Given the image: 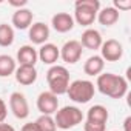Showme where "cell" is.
I'll return each mask as SVG.
<instances>
[{
	"mask_svg": "<svg viewBox=\"0 0 131 131\" xmlns=\"http://www.w3.org/2000/svg\"><path fill=\"white\" fill-rule=\"evenodd\" d=\"M94 93H96L94 83L90 80H83V79H77L71 82L67 90V94L76 103H88L94 97Z\"/></svg>",
	"mask_w": 131,
	"mask_h": 131,
	"instance_id": "cell-5",
	"label": "cell"
},
{
	"mask_svg": "<svg viewBox=\"0 0 131 131\" xmlns=\"http://www.w3.org/2000/svg\"><path fill=\"white\" fill-rule=\"evenodd\" d=\"M37 57L40 59V62H43L45 65H56V62L60 57V49L57 48V45L54 43H45L40 46V49L37 51Z\"/></svg>",
	"mask_w": 131,
	"mask_h": 131,
	"instance_id": "cell-12",
	"label": "cell"
},
{
	"mask_svg": "<svg viewBox=\"0 0 131 131\" xmlns=\"http://www.w3.org/2000/svg\"><path fill=\"white\" fill-rule=\"evenodd\" d=\"M9 108L13 111V114L23 120L29 116V105H28V100L25 97V94L19 93V91H14L11 96H9Z\"/></svg>",
	"mask_w": 131,
	"mask_h": 131,
	"instance_id": "cell-9",
	"label": "cell"
},
{
	"mask_svg": "<svg viewBox=\"0 0 131 131\" xmlns=\"http://www.w3.org/2000/svg\"><path fill=\"white\" fill-rule=\"evenodd\" d=\"M103 68H105V62L100 56H91L83 65V71L86 76H99L102 74Z\"/></svg>",
	"mask_w": 131,
	"mask_h": 131,
	"instance_id": "cell-17",
	"label": "cell"
},
{
	"mask_svg": "<svg viewBox=\"0 0 131 131\" xmlns=\"http://www.w3.org/2000/svg\"><path fill=\"white\" fill-rule=\"evenodd\" d=\"M17 70L16 67V60L8 56V54H2L0 56V77H9L11 74H14Z\"/></svg>",
	"mask_w": 131,
	"mask_h": 131,
	"instance_id": "cell-20",
	"label": "cell"
},
{
	"mask_svg": "<svg viewBox=\"0 0 131 131\" xmlns=\"http://www.w3.org/2000/svg\"><path fill=\"white\" fill-rule=\"evenodd\" d=\"M82 52H83V48L80 45L79 40H68L65 42V45L60 48V57L65 63H70V65H74L80 60L82 57Z\"/></svg>",
	"mask_w": 131,
	"mask_h": 131,
	"instance_id": "cell-7",
	"label": "cell"
},
{
	"mask_svg": "<svg viewBox=\"0 0 131 131\" xmlns=\"http://www.w3.org/2000/svg\"><path fill=\"white\" fill-rule=\"evenodd\" d=\"M100 11L99 0H77L74 3V22L82 26H90L97 19V13Z\"/></svg>",
	"mask_w": 131,
	"mask_h": 131,
	"instance_id": "cell-3",
	"label": "cell"
},
{
	"mask_svg": "<svg viewBox=\"0 0 131 131\" xmlns=\"http://www.w3.org/2000/svg\"><path fill=\"white\" fill-rule=\"evenodd\" d=\"M20 131H39V128H37V125L34 122H29V123H25Z\"/></svg>",
	"mask_w": 131,
	"mask_h": 131,
	"instance_id": "cell-27",
	"label": "cell"
},
{
	"mask_svg": "<svg viewBox=\"0 0 131 131\" xmlns=\"http://www.w3.org/2000/svg\"><path fill=\"white\" fill-rule=\"evenodd\" d=\"M114 9H117V11H128V9H131V0H114V6H113Z\"/></svg>",
	"mask_w": 131,
	"mask_h": 131,
	"instance_id": "cell-24",
	"label": "cell"
},
{
	"mask_svg": "<svg viewBox=\"0 0 131 131\" xmlns=\"http://www.w3.org/2000/svg\"><path fill=\"white\" fill-rule=\"evenodd\" d=\"M51 25L52 28L60 32V34H65V32H70L73 28H74V19L71 14L68 13H57L52 16L51 19Z\"/></svg>",
	"mask_w": 131,
	"mask_h": 131,
	"instance_id": "cell-11",
	"label": "cell"
},
{
	"mask_svg": "<svg viewBox=\"0 0 131 131\" xmlns=\"http://www.w3.org/2000/svg\"><path fill=\"white\" fill-rule=\"evenodd\" d=\"M37 110L43 116H52L59 110V99L51 91H43L37 97Z\"/></svg>",
	"mask_w": 131,
	"mask_h": 131,
	"instance_id": "cell-8",
	"label": "cell"
},
{
	"mask_svg": "<svg viewBox=\"0 0 131 131\" xmlns=\"http://www.w3.org/2000/svg\"><path fill=\"white\" fill-rule=\"evenodd\" d=\"M37 59V49L31 45H23L17 51V62L20 67H36Z\"/></svg>",
	"mask_w": 131,
	"mask_h": 131,
	"instance_id": "cell-14",
	"label": "cell"
},
{
	"mask_svg": "<svg viewBox=\"0 0 131 131\" xmlns=\"http://www.w3.org/2000/svg\"><path fill=\"white\" fill-rule=\"evenodd\" d=\"M54 122H56V126L60 129H71L83 122V113L77 106L67 105L56 111Z\"/></svg>",
	"mask_w": 131,
	"mask_h": 131,
	"instance_id": "cell-4",
	"label": "cell"
},
{
	"mask_svg": "<svg viewBox=\"0 0 131 131\" xmlns=\"http://www.w3.org/2000/svg\"><path fill=\"white\" fill-rule=\"evenodd\" d=\"M123 56V46L116 39H108L100 46V57L103 62H117Z\"/></svg>",
	"mask_w": 131,
	"mask_h": 131,
	"instance_id": "cell-6",
	"label": "cell"
},
{
	"mask_svg": "<svg viewBox=\"0 0 131 131\" xmlns=\"http://www.w3.org/2000/svg\"><path fill=\"white\" fill-rule=\"evenodd\" d=\"M129 123H131V117L128 116V117L125 119V122H123V128H125V131H131V129H129Z\"/></svg>",
	"mask_w": 131,
	"mask_h": 131,
	"instance_id": "cell-29",
	"label": "cell"
},
{
	"mask_svg": "<svg viewBox=\"0 0 131 131\" xmlns=\"http://www.w3.org/2000/svg\"><path fill=\"white\" fill-rule=\"evenodd\" d=\"M46 82L52 94H67V90L70 86V71L62 65H52L46 73Z\"/></svg>",
	"mask_w": 131,
	"mask_h": 131,
	"instance_id": "cell-2",
	"label": "cell"
},
{
	"mask_svg": "<svg viewBox=\"0 0 131 131\" xmlns=\"http://www.w3.org/2000/svg\"><path fill=\"white\" fill-rule=\"evenodd\" d=\"M97 90L111 99H122L128 93V82L125 77L113 74V73H103L97 76L96 82Z\"/></svg>",
	"mask_w": 131,
	"mask_h": 131,
	"instance_id": "cell-1",
	"label": "cell"
},
{
	"mask_svg": "<svg viewBox=\"0 0 131 131\" xmlns=\"http://www.w3.org/2000/svg\"><path fill=\"white\" fill-rule=\"evenodd\" d=\"M14 43V29L8 23H0V46H11Z\"/></svg>",
	"mask_w": 131,
	"mask_h": 131,
	"instance_id": "cell-21",
	"label": "cell"
},
{
	"mask_svg": "<svg viewBox=\"0 0 131 131\" xmlns=\"http://www.w3.org/2000/svg\"><path fill=\"white\" fill-rule=\"evenodd\" d=\"M39 128V131H56L57 126H56V122H54V117L52 116H40L36 122H34Z\"/></svg>",
	"mask_w": 131,
	"mask_h": 131,
	"instance_id": "cell-22",
	"label": "cell"
},
{
	"mask_svg": "<svg viewBox=\"0 0 131 131\" xmlns=\"http://www.w3.org/2000/svg\"><path fill=\"white\" fill-rule=\"evenodd\" d=\"M0 131H16V128L13 126V125H9V123H0Z\"/></svg>",
	"mask_w": 131,
	"mask_h": 131,
	"instance_id": "cell-28",
	"label": "cell"
},
{
	"mask_svg": "<svg viewBox=\"0 0 131 131\" xmlns=\"http://www.w3.org/2000/svg\"><path fill=\"white\" fill-rule=\"evenodd\" d=\"M83 129L85 131H105L106 129V125L105 123H97V122H90L86 120L83 123Z\"/></svg>",
	"mask_w": 131,
	"mask_h": 131,
	"instance_id": "cell-23",
	"label": "cell"
},
{
	"mask_svg": "<svg viewBox=\"0 0 131 131\" xmlns=\"http://www.w3.org/2000/svg\"><path fill=\"white\" fill-rule=\"evenodd\" d=\"M108 117H110L108 110L103 105H93L86 113V120H90V122H97V123H105L106 125Z\"/></svg>",
	"mask_w": 131,
	"mask_h": 131,
	"instance_id": "cell-19",
	"label": "cell"
},
{
	"mask_svg": "<svg viewBox=\"0 0 131 131\" xmlns=\"http://www.w3.org/2000/svg\"><path fill=\"white\" fill-rule=\"evenodd\" d=\"M16 76V80L20 83V85H32L36 80H37V70L36 67H19L14 73Z\"/></svg>",
	"mask_w": 131,
	"mask_h": 131,
	"instance_id": "cell-16",
	"label": "cell"
},
{
	"mask_svg": "<svg viewBox=\"0 0 131 131\" xmlns=\"http://www.w3.org/2000/svg\"><path fill=\"white\" fill-rule=\"evenodd\" d=\"M103 40H102V36L97 29L94 28H88L82 32V40H80V45L82 48H86V49H100Z\"/></svg>",
	"mask_w": 131,
	"mask_h": 131,
	"instance_id": "cell-13",
	"label": "cell"
},
{
	"mask_svg": "<svg viewBox=\"0 0 131 131\" xmlns=\"http://www.w3.org/2000/svg\"><path fill=\"white\" fill-rule=\"evenodd\" d=\"M119 16H120V13L117 9H114L113 6H106L97 13V20L103 26H113L119 20Z\"/></svg>",
	"mask_w": 131,
	"mask_h": 131,
	"instance_id": "cell-18",
	"label": "cell"
},
{
	"mask_svg": "<svg viewBox=\"0 0 131 131\" xmlns=\"http://www.w3.org/2000/svg\"><path fill=\"white\" fill-rule=\"evenodd\" d=\"M32 19H34V14L31 9L28 8H20V9H16V13L13 14V25L17 28V29H26L31 26L32 23Z\"/></svg>",
	"mask_w": 131,
	"mask_h": 131,
	"instance_id": "cell-15",
	"label": "cell"
},
{
	"mask_svg": "<svg viewBox=\"0 0 131 131\" xmlns=\"http://www.w3.org/2000/svg\"><path fill=\"white\" fill-rule=\"evenodd\" d=\"M28 37L29 40L34 43V45H45L48 43V39H49V28L48 25H45L43 22H36L29 26V32H28Z\"/></svg>",
	"mask_w": 131,
	"mask_h": 131,
	"instance_id": "cell-10",
	"label": "cell"
},
{
	"mask_svg": "<svg viewBox=\"0 0 131 131\" xmlns=\"http://www.w3.org/2000/svg\"><path fill=\"white\" fill-rule=\"evenodd\" d=\"M9 5H11V6H16L17 9H20V8H23V6H26L28 2H26V0H20V2H19V0H9Z\"/></svg>",
	"mask_w": 131,
	"mask_h": 131,
	"instance_id": "cell-26",
	"label": "cell"
},
{
	"mask_svg": "<svg viewBox=\"0 0 131 131\" xmlns=\"http://www.w3.org/2000/svg\"><path fill=\"white\" fill-rule=\"evenodd\" d=\"M6 116H8V108H6V103H5V100H3L2 97H0V123H3V122H5Z\"/></svg>",
	"mask_w": 131,
	"mask_h": 131,
	"instance_id": "cell-25",
	"label": "cell"
}]
</instances>
